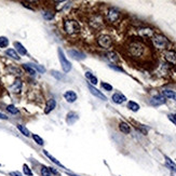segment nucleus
I'll list each match as a JSON object with an SVG mask.
<instances>
[{
  "mask_svg": "<svg viewBox=\"0 0 176 176\" xmlns=\"http://www.w3.org/2000/svg\"><path fill=\"white\" fill-rule=\"evenodd\" d=\"M147 51L146 46L141 41H131L130 43L127 44V53L131 57L133 58H141L145 56Z\"/></svg>",
  "mask_w": 176,
  "mask_h": 176,
  "instance_id": "nucleus-1",
  "label": "nucleus"
},
{
  "mask_svg": "<svg viewBox=\"0 0 176 176\" xmlns=\"http://www.w3.org/2000/svg\"><path fill=\"white\" fill-rule=\"evenodd\" d=\"M64 30L67 35H75L80 31V25L76 20H66L64 22Z\"/></svg>",
  "mask_w": 176,
  "mask_h": 176,
  "instance_id": "nucleus-2",
  "label": "nucleus"
},
{
  "mask_svg": "<svg viewBox=\"0 0 176 176\" xmlns=\"http://www.w3.org/2000/svg\"><path fill=\"white\" fill-rule=\"evenodd\" d=\"M152 43L153 46L159 50H164L170 46V41L165 36L163 35H153L152 37Z\"/></svg>",
  "mask_w": 176,
  "mask_h": 176,
  "instance_id": "nucleus-3",
  "label": "nucleus"
},
{
  "mask_svg": "<svg viewBox=\"0 0 176 176\" xmlns=\"http://www.w3.org/2000/svg\"><path fill=\"white\" fill-rule=\"evenodd\" d=\"M58 58H60V62H61V65H62V68L64 70V72H69L72 70V64H70L69 61L66 58L65 54L63 52V50L58 49Z\"/></svg>",
  "mask_w": 176,
  "mask_h": 176,
  "instance_id": "nucleus-4",
  "label": "nucleus"
},
{
  "mask_svg": "<svg viewBox=\"0 0 176 176\" xmlns=\"http://www.w3.org/2000/svg\"><path fill=\"white\" fill-rule=\"evenodd\" d=\"M97 43L101 48H103L105 50H108L112 46V39L108 35H101L97 38Z\"/></svg>",
  "mask_w": 176,
  "mask_h": 176,
  "instance_id": "nucleus-5",
  "label": "nucleus"
},
{
  "mask_svg": "<svg viewBox=\"0 0 176 176\" xmlns=\"http://www.w3.org/2000/svg\"><path fill=\"white\" fill-rule=\"evenodd\" d=\"M107 21L110 22V23H116L117 21L120 17V11L116 8H110V9L107 11L106 14Z\"/></svg>",
  "mask_w": 176,
  "mask_h": 176,
  "instance_id": "nucleus-6",
  "label": "nucleus"
},
{
  "mask_svg": "<svg viewBox=\"0 0 176 176\" xmlns=\"http://www.w3.org/2000/svg\"><path fill=\"white\" fill-rule=\"evenodd\" d=\"M165 102H167V100H165V97L163 95H156V96L151 97L150 101H149V103L152 106H161V105L165 104Z\"/></svg>",
  "mask_w": 176,
  "mask_h": 176,
  "instance_id": "nucleus-7",
  "label": "nucleus"
},
{
  "mask_svg": "<svg viewBox=\"0 0 176 176\" xmlns=\"http://www.w3.org/2000/svg\"><path fill=\"white\" fill-rule=\"evenodd\" d=\"M22 86H23V83H22L21 79H15L13 83L10 86V91H11L12 93L19 94V93H21V91H22Z\"/></svg>",
  "mask_w": 176,
  "mask_h": 176,
  "instance_id": "nucleus-8",
  "label": "nucleus"
},
{
  "mask_svg": "<svg viewBox=\"0 0 176 176\" xmlns=\"http://www.w3.org/2000/svg\"><path fill=\"white\" fill-rule=\"evenodd\" d=\"M164 58L167 63L174 65V64H176V52L172 51V50H167L164 52Z\"/></svg>",
  "mask_w": 176,
  "mask_h": 176,
  "instance_id": "nucleus-9",
  "label": "nucleus"
},
{
  "mask_svg": "<svg viewBox=\"0 0 176 176\" xmlns=\"http://www.w3.org/2000/svg\"><path fill=\"white\" fill-rule=\"evenodd\" d=\"M88 88L89 90H90V92L92 93L94 96H96L97 98H101L102 101H107V97L105 96L104 94H103L102 92H101L100 90H97L96 88H94V86H92V84H88Z\"/></svg>",
  "mask_w": 176,
  "mask_h": 176,
  "instance_id": "nucleus-10",
  "label": "nucleus"
},
{
  "mask_svg": "<svg viewBox=\"0 0 176 176\" xmlns=\"http://www.w3.org/2000/svg\"><path fill=\"white\" fill-rule=\"evenodd\" d=\"M91 26L94 28H100L101 26L103 25V19L101 15H94V16H92V19H91V22H90Z\"/></svg>",
  "mask_w": 176,
  "mask_h": 176,
  "instance_id": "nucleus-11",
  "label": "nucleus"
},
{
  "mask_svg": "<svg viewBox=\"0 0 176 176\" xmlns=\"http://www.w3.org/2000/svg\"><path fill=\"white\" fill-rule=\"evenodd\" d=\"M64 98L67 101L68 103H75L77 101V94L74 91H66L64 93Z\"/></svg>",
  "mask_w": 176,
  "mask_h": 176,
  "instance_id": "nucleus-12",
  "label": "nucleus"
},
{
  "mask_svg": "<svg viewBox=\"0 0 176 176\" xmlns=\"http://www.w3.org/2000/svg\"><path fill=\"white\" fill-rule=\"evenodd\" d=\"M111 100H112L114 103H116V104H122V103H124L125 101H127V97H125L123 94H121V93H115V94L112 95Z\"/></svg>",
  "mask_w": 176,
  "mask_h": 176,
  "instance_id": "nucleus-13",
  "label": "nucleus"
},
{
  "mask_svg": "<svg viewBox=\"0 0 176 176\" xmlns=\"http://www.w3.org/2000/svg\"><path fill=\"white\" fill-rule=\"evenodd\" d=\"M68 54H69L72 58H75V60L80 61V60L86 58V55H84L82 52H79L78 50H69V51H68Z\"/></svg>",
  "mask_w": 176,
  "mask_h": 176,
  "instance_id": "nucleus-14",
  "label": "nucleus"
},
{
  "mask_svg": "<svg viewBox=\"0 0 176 176\" xmlns=\"http://www.w3.org/2000/svg\"><path fill=\"white\" fill-rule=\"evenodd\" d=\"M56 107V102L54 98H50L48 102H46V109H44V112L46 114H50L52 110Z\"/></svg>",
  "mask_w": 176,
  "mask_h": 176,
  "instance_id": "nucleus-15",
  "label": "nucleus"
},
{
  "mask_svg": "<svg viewBox=\"0 0 176 176\" xmlns=\"http://www.w3.org/2000/svg\"><path fill=\"white\" fill-rule=\"evenodd\" d=\"M77 120H78V115H77L76 112H74V111L68 112L67 116H66V122L69 125H72Z\"/></svg>",
  "mask_w": 176,
  "mask_h": 176,
  "instance_id": "nucleus-16",
  "label": "nucleus"
},
{
  "mask_svg": "<svg viewBox=\"0 0 176 176\" xmlns=\"http://www.w3.org/2000/svg\"><path fill=\"white\" fill-rule=\"evenodd\" d=\"M138 33L141 37H147V38L153 37V30L151 28H141V29H139Z\"/></svg>",
  "mask_w": 176,
  "mask_h": 176,
  "instance_id": "nucleus-17",
  "label": "nucleus"
},
{
  "mask_svg": "<svg viewBox=\"0 0 176 176\" xmlns=\"http://www.w3.org/2000/svg\"><path fill=\"white\" fill-rule=\"evenodd\" d=\"M162 95L165 98H170V100H174L176 101V92L173 90H163L162 91Z\"/></svg>",
  "mask_w": 176,
  "mask_h": 176,
  "instance_id": "nucleus-18",
  "label": "nucleus"
},
{
  "mask_svg": "<svg viewBox=\"0 0 176 176\" xmlns=\"http://www.w3.org/2000/svg\"><path fill=\"white\" fill-rule=\"evenodd\" d=\"M6 54H7L8 56H10L11 58H13V60H15V61H20V56H19V54H17V52L15 51L14 49H8L7 51H6Z\"/></svg>",
  "mask_w": 176,
  "mask_h": 176,
  "instance_id": "nucleus-19",
  "label": "nucleus"
},
{
  "mask_svg": "<svg viewBox=\"0 0 176 176\" xmlns=\"http://www.w3.org/2000/svg\"><path fill=\"white\" fill-rule=\"evenodd\" d=\"M119 130H120L122 133H124V134H129V133L131 132V127L127 123L121 122L120 124H119Z\"/></svg>",
  "mask_w": 176,
  "mask_h": 176,
  "instance_id": "nucleus-20",
  "label": "nucleus"
},
{
  "mask_svg": "<svg viewBox=\"0 0 176 176\" xmlns=\"http://www.w3.org/2000/svg\"><path fill=\"white\" fill-rule=\"evenodd\" d=\"M14 46L16 48L17 52H19L21 55H25V54H27V51H26V49L24 48V46L22 43H20V42H14Z\"/></svg>",
  "mask_w": 176,
  "mask_h": 176,
  "instance_id": "nucleus-21",
  "label": "nucleus"
},
{
  "mask_svg": "<svg viewBox=\"0 0 176 176\" xmlns=\"http://www.w3.org/2000/svg\"><path fill=\"white\" fill-rule=\"evenodd\" d=\"M165 164H167V167H169L171 171H173L176 173V164L172 161L171 159H170L169 157H167V156H165Z\"/></svg>",
  "mask_w": 176,
  "mask_h": 176,
  "instance_id": "nucleus-22",
  "label": "nucleus"
},
{
  "mask_svg": "<svg viewBox=\"0 0 176 176\" xmlns=\"http://www.w3.org/2000/svg\"><path fill=\"white\" fill-rule=\"evenodd\" d=\"M106 56H107V58H108L110 62H112V63H117L119 61V57H118V55H117L115 52H108V53L106 54Z\"/></svg>",
  "mask_w": 176,
  "mask_h": 176,
  "instance_id": "nucleus-23",
  "label": "nucleus"
},
{
  "mask_svg": "<svg viewBox=\"0 0 176 176\" xmlns=\"http://www.w3.org/2000/svg\"><path fill=\"white\" fill-rule=\"evenodd\" d=\"M86 78L90 80V82L92 84H97V78L94 76V75L92 74V72H86Z\"/></svg>",
  "mask_w": 176,
  "mask_h": 176,
  "instance_id": "nucleus-24",
  "label": "nucleus"
},
{
  "mask_svg": "<svg viewBox=\"0 0 176 176\" xmlns=\"http://www.w3.org/2000/svg\"><path fill=\"white\" fill-rule=\"evenodd\" d=\"M7 69H8V72H9L10 74L15 75V76H21V75H22V72H21V70H20L19 68L14 67V66H9V67H8Z\"/></svg>",
  "mask_w": 176,
  "mask_h": 176,
  "instance_id": "nucleus-25",
  "label": "nucleus"
},
{
  "mask_svg": "<svg viewBox=\"0 0 176 176\" xmlns=\"http://www.w3.org/2000/svg\"><path fill=\"white\" fill-rule=\"evenodd\" d=\"M17 129H19V131L22 133V134L24 135V136H29L30 135V133H29V131L27 130V127H25V125H23V124H17Z\"/></svg>",
  "mask_w": 176,
  "mask_h": 176,
  "instance_id": "nucleus-26",
  "label": "nucleus"
},
{
  "mask_svg": "<svg viewBox=\"0 0 176 176\" xmlns=\"http://www.w3.org/2000/svg\"><path fill=\"white\" fill-rule=\"evenodd\" d=\"M127 108L130 109V110H132V111H138L139 110V105L137 104V103H135V102H129L127 103Z\"/></svg>",
  "mask_w": 176,
  "mask_h": 176,
  "instance_id": "nucleus-27",
  "label": "nucleus"
},
{
  "mask_svg": "<svg viewBox=\"0 0 176 176\" xmlns=\"http://www.w3.org/2000/svg\"><path fill=\"white\" fill-rule=\"evenodd\" d=\"M43 153H44V155L46 156V157L49 158V159L51 160V161H52V162H53V163H55V164H57L58 167H63V165H62V164H61V163H60V161H58V160H56L55 158H54V157H53V156H52V155H50V153L48 152V151L43 150Z\"/></svg>",
  "mask_w": 176,
  "mask_h": 176,
  "instance_id": "nucleus-28",
  "label": "nucleus"
},
{
  "mask_svg": "<svg viewBox=\"0 0 176 176\" xmlns=\"http://www.w3.org/2000/svg\"><path fill=\"white\" fill-rule=\"evenodd\" d=\"M23 68L26 70V72H28V74L31 75V76H35V75H36V70L34 69L33 67H30V66L28 65V64H24V65H23Z\"/></svg>",
  "mask_w": 176,
  "mask_h": 176,
  "instance_id": "nucleus-29",
  "label": "nucleus"
},
{
  "mask_svg": "<svg viewBox=\"0 0 176 176\" xmlns=\"http://www.w3.org/2000/svg\"><path fill=\"white\" fill-rule=\"evenodd\" d=\"M28 65H29L30 67H33L35 70H37V72H41V74H43V72H46V69H44V67H42L41 65H37V64H28Z\"/></svg>",
  "mask_w": 176,
  "mask_h": 176,
  "instance_id": "nucleus-30",
  "label": "nucleus"
},
{
  "mask_svg": "<svg viewBox=\"0 0 176 176\" xmlns=\"http://www.w3.org/2000/svg\"><path fill=\"white\" fill-rule=\"evenodd\" d=\"M7 110L9 111L10 114H12V115L19 114V109L14 106V105H9V106H7Z\"/></svg>",
  "mask_w": 176,
  "mask_h": 176,
  "instance_id": "nucleus-31",
  "label": "nucleus"
},
{
  "mask_svg": "<svg viewBox=\"0 0 176 176\" xmlns=\"http://www.w3.org/2000/svg\"><path fill=\"white\" fill-rule=\"evenodd\" d=\"M41 176H52V173L49 167H41Z\"/></svg>",
  "mask_w": 176,
  "mask_h": 176,
  "instance_id": "nucleus-32",
  "label": "nucleus"
},
{
  "mask_svg": "<svg viewBox=\"0 0 176 176\" xmlns=\"http://www.w3.org/2000/svg\"><path fill=\"white\" fill-rule=\"evenodd\" d=\"M43 17L46 20H48V21H51V20H53L54 19V13H52V12H48V11H46V12H43Z\"/></svg>",
  "mask_w": 176,
  "mask_h": 176,
  "instance_id": "nucleus-33",
  "label": "nucleus"
},
{
  "mask_svg": "<svg viewBox=\"0 0 176 176\" xmlns=\"http://www.w3.org/2000/svg\"><path fill=\"white\" fill-rule=\"evenodd\" d=\"M9 44V40L6 37H0V48H6Z\"/></svg>",
  "mask_w": 176,
  "mask_h": 176,
  "instance_id": "nucleus-34",
  "label": "nucleus"
},
{
  "mask_svg": "<svg viewBox=\"0 0 176 176\" xmlns=\"http://www.w3.org/2000/svg\"><path fill=\"white\" fill-rule=\"evenodd\" d=\"M33 138H34V141L38 144V145H40V146H42V145H43V139H42L40 136H38L37 134H33Z\"/></svg>",
  "mask_w": 176,
  "mask_h": 176,
  "instance_id": "nucleus-35",
  "label": "nucleus"
},
{
  "mask_svg": "<svg viewBox=\"0 0 176 176\" xmlns=\"http://www.w3.org/2000/svg\"><path fill=\"white\" fill-rule=\"evenodd\" d=\"M23 171H24V173H25V175L33 176V172H31V170L29 169V167H28L27 164H24L23 165Z\"/></svg>",
  "mask_w": 176,
  "mask_h": 176,
  "instance_id": "nucleus-36",
  "label": "nucleus"
},
{
  "mask_svg": "<svg viewBox=\"0 0 176 176\" xmlns=\"http://www.w3.org/2000/svg\"><path fill=\"white\" fill-rule=\"evenodd\" d=\"M101 86H102V88L104 89V90H106V91H112V86H111L109 83H106V82H102V83H101Z\"/></svg>",
  "mask_w": 176,
  "mask_h": 176,
  "instance_id": "nucleus-37",
  "label": "nucleus"
},
{
  "mask_svg": "<svg viewBox=\"0 0 176 176\" xmlns=\"http://www.w3.org/2000/svg\"><path fill=\"white\" fill-rule=\"evenodd\" d=\"M51 72H52V76H54L56 79H58V80H61V79L63 78V76H62V75H61L58 72H54V70H52Z\"/></svg>",
  "mask_w": 176,
  "mask_h": 176,
  "instance_id": "nucleus-38",
  "label": "nucleus"
},
{
  "mask_svg": "<svg viewBox=\"0 0 176 176\" xmlns=\"http://www.w3.org/2000/svg\"><path fill=\"white\" fill-rule=\"evenodd\" d=\"M109 67H110V68H112V69H114V70H117V72H123V69H122V68L118 67V66L114 65V64H111V65H109Z\"/></svg>",
  "mask_w": 176,
  "mask_h": 176,
  "instance_id": "nucleus-39",
  "label": "nucleus"
},
{
  "mask_svg": "<svg viewBox=\"0 0 176 176\" xmlns=\"http://www.w3.org/2000/svg\"><path fill=\"white\" fill-rule=\"evenodd\" d=\"M167 117H169V119L172 121V122L175 123V124H176V117H175V115H169Z\"/></svg>",
  "mask_w": 176,
  "mask_h": 176,
  "instance_id": "nucleus-40",
  "label": "nucleus"
},
{
  "mask_svg": "<svg viewBox=\"0 0 176 176\" xmlns=\"http://www.w3.org/2000/svg\"><path fill=\"white\" fill-rule=\"evenodd\" d=\"M10 176H23L20 172H10Z\"/></svg>",
  "mask_w": 176,
  "mask_h": 176,
  "instance_id": "nucleus-41",
  "label": "nucleus"
},
{
  "mask_svg": "<svg viewBox=\"0 0 176 176\" xmlns=\"http://www.w3.org/2000/svg\"><path fill=\"white\" fill-rule=\"evenodd\" d=\"M49 169H50V171H51L52 175H53V174H54V175H60V173H58L55 169H53V167H49Z\"/></svg>",
  "mask_w": 176,
  "mask_h": 176,
  "instance_id": "nucleus-42",
  "label": "nucleus"
},
{
  "mask_svg": "<svg viewBox=\"0 0 176 176\" xmlns=\"http://www.w3.org/2000/svg\"><path fill=\"white\" fill-rule=\"evenodd\" d=\"M0 119H2V120H7L8 117L6 116V115H3V114H1V112H0Z\"/></svg>",
  "mask_w": 176,
  "mask_h": 176,
  "instance_id": "nucleus-43",
  "label": "nucleus"
},
{
  "mask_svg": "<svg viewBox=\"0 0 176 176\" xmlns=\"http://www.w3.org/2000/svg\"><path fill=\"white\" fill-rule=\"evenodd\" d=\"M175 117H176V115H175Z\"/></svg>",
  "mask_w": 176,
  "mask_h": 176,
  "instance_id": "nucleus-44",
  "label": "nucleus"
}]
</instances>
